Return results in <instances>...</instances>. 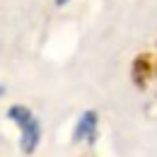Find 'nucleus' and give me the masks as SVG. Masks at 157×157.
<instances>
[{
    "instance_id": "obj_1",
    "label": "nucleus",
    "mask_w": 157,
    "mask_h": 157,
    "mask_svg": "<svg viewBox=\"0 0 157 157\" xmlns=\"http://www.w3.org/2000/svg\"><path fill=\"white\" fill-rule=\"evenodd\" d=\"M7 116L12 118V121H17L20 128H22V150H24L27 155L34 152L36 145H39V138H41L39 121L32 116V111H29L27 106H12V109L7 111Z\"/></svg>"
},
{
    "instance_id": "obj_2",
    "label": "nucleus",
    "mask_w": 157,
    "mask_h": 157,
    "mask_svg": "<svg viewBox=\"0 0 157 157\" xmlns=\"http://www.w3.org/2000/svg\"><path fill=\"white\" fill-rule=\"evenodd\" d=\"M97 133V114L94 111H85L78 121V128H75V140H92Z\"/></svg>"
},
{
    "instance_id": "obj_3",
    "label": "nucleus",
    "mask_w": 157,
    "mask_h": 157,
    "mask_svg": "<svg viewBox=\"0 0 157 157\" xmlns=\"http://www.w3.org/2000/svg\"><path fill=\"white\" fill-rule=\"evenodd\" d=\"M56 2H58V5H63V2H65V0H56Z\"/></svg>"
}]
</instances>
